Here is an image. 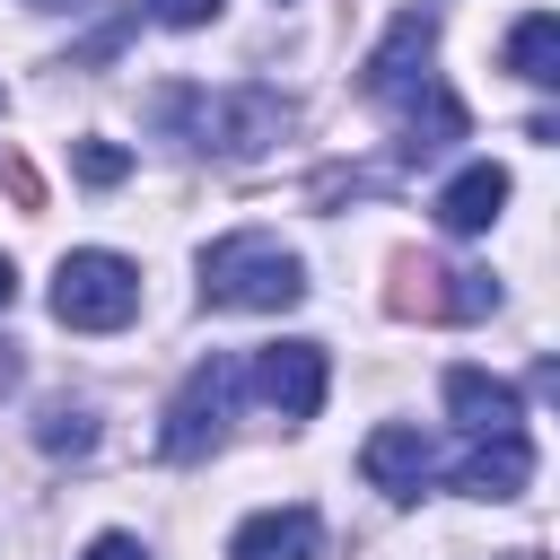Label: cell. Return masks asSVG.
<instances>
[{
	"instance_id": "cell-1",
	"label": "cell",
	"mask_w": 560,
	"mask_h": 560,
	"mask_svg": "<svg viewBox=\"0 0 560 560\" xmlns=\"http://www.w3.org/2000/svg\"><path fill=\"white\" fill-rule=\"evenodd\" d=\"M158 122H166L184 149L245 166V158L280 149L298 114H289V96H271V88L245 79V88H166V96H158Z\"/></svg>"
},
{
	"instance_id": "cell-2",
	"label": "cell",
	"mask_w": 560,
	"mask_h": 560,
	"mask_svg": "<svg viewBox=\"0 0 560 560\" xmlns=\"http://www.w3.org/2000/svg\"><path fill=\"white\" fill-rule=\"evenodd\" d=\"M306 298V262L262 236V228H236L219 245H201V306H236V315H280Z\"/></svg>"
},
{
	"instance_id": "cell-3",
	"label": "cell",
	"mask_w": 560,
	"mask_h": 560,
	"mask_svg": "<svg viewBox=\"0 0 560 560\" xmlns=\"http://www.w3.org/2000/svg\"><path fill=\"white\" fill-rule=\"evenodd\" d=\"M52 315L70 332H122L140 315V262L105 254V245H79L52 262Z\"/></svg>"
},
{
	"instance_id": "cell-4",
	"label": "cell",
	"mask_w": 560,
	"mask_h": 560,
	"mask_svg": "<svg viewBox=\"0 0 560 560\" xmlns=\"http://www.w3.org/2000/svg\"><path fill=\"white\" fill-rule=\"evenodd\" d=\"M245 394V368L236 359H201L184 385H175V402H166V429H158V455L166 464H201L219 438H228V402Z\"/></svg>"
},
{
	"instance_id": "cell-5",
	"label": "cell",
	"mask_w": 560,
	"mask_h": 560,
	"mask_svg": "<svg viewBox=\"0 0 560 560\" xmlns=\"http://www.w3.org/2000/svg\"><path fill=\"white\" fill-rule=\"evenodd\" d=\"M245 385L298 429V420H315L324 411V385H332V368H324V341H271L254 368H245Z\"/></svg>"
},
{
	"instance_id": "cell-6",
	"label": "cell",
	"mask_w": 560,
	"mask_h": 560,
	"mask_svg": "<svg viewBox=\"0 0 560 560\" xmlns=\"http://www.w3.org/2000/svg\"><path fill=\"white\" fill-rule=\"evenodd\" d=\"M385 114H394V131H402V158L420 166V158H438V149H455L464 131H472V114H464V96L446 88V79H411V88H394L385 96Z\"/></svg>"
},
{
	"instance_id": "cell-7",
	"label": "cell",
	"mask_w": 560,
	"mask_h": 560,
	"mask_svg": "<svg viewBox=\"0 0 560 560\" xmlns=\"http://www.w3.org/2000/svg\"><path fill=\"white\" fill-rule=\"evenodd\" d=\"M359 472L394 499V508H411L420 490H429V472H438V446L411 429V420H385V429H368V446H359Z\"/></svg>"
},
{
	"instance_id": "cell-8",
	"label": "cell",
	"mask_w": 560,
	"mask_h": 560,
	"mask_svg": "<svg viewBox=\"0 0 560 560\" xmlns=\"http://www.w3.org/2000/svg\"><path fill=\"white\" fill-rule=\"evenodd\" d=\"M525 481H534V438H525V429L464 438V455H455V490H464V499H516Z\"/></svg>"
},
{
	"instance_id": "cell-9",
	"label": "cell",
	"mask_w": 560,
	"mask_h": 560,
	"mask_svg": "<svg viewBox=\"0 0 560 560\" xmlns=\"http://www.w3.org/2000/svg\"><path fill=\"white\" fill-rule=\"evenodd\" d=\"M429 52H438V18H429V9H402V18L385 26V44L368 52V79H359V88H368V96L385 105L394 88H411V79H429Z\"/></svg>"
},
{
	"instance_id": "cell-10",
	"label": "cell",
	"mask_w": 560,
	"mask_h": 560,
	"mask_svg": "<svg viewBox=\"0 0 560 560\" xmlns=\"http://www.w3.org/2000/svg\"><path fill=\"white\" fill-rule=\"evenodd\" d=\"M324 551V516L315 508H254L228 534V560H315Z\"/></svg>"
},
{
	"instance_id": "cell-11",
	"label": "cell",
	"mask_w": 560,
	"mask_h": 560,
	"mask_svg": "<svg viewBox=\"0 0 560 560\" xmlns=\"http://www.w3.org/2000/svg\"><path fill=\"white\" fill-rule=\"evenodd\" d=\"M446 411L464 438H490V429H525V394L490 368H446Z\"/></svg>"
},
{
	"instance_id": "cell-12",
	"label": "cell",
	"mask_w": 560,
	"mask_h": 560,
	"mask_svg": "<svg viewBox=\"0 0 560 560\" xmlns=\"http://www.w3.org/2000/svg\"><path fill=\"white\" fill-rule=\"evenodd\" d=\"M429 210H438V228H446V236H481V228L508 210V166L472 158L464 175H446V184H438V201H429Z\"/></svg>"
},
{
	"instance_id": "cell-13",
	"label": "cell",
	"mask_w": 560,
	"mask_h": 560,
	"mask_svg": "<svg viewBox=\"0 0 560 560\" xmlns=\"http://www.w3.org/2000/svg\"><path fill=\"white\" fill-rule=\"evenodd\" d=\"M508 70H516L525 88H551V79H560V18H551V9H525V18L508 26Z\"/></svg>"
},
{
	"instance_id": "cell-14",
	"label": "cell",
	"mask_w": 560,
	"mask_h": 560,
	"mask_svg": "<svg viewBox=\"0 0 560 560\" xmlns=\"http://www.w3.org/2000/svg\"><path fill=\"white\" fill-rule=\"evenodd\" d=\"M35 446H44V455H88V446H96V420L70 411V402H52V411L35 420Z\"/></svg>"
},
{
	"instance_id": "cell-15",
	"label": "cell",
	"mask_w": 560,
	"mask_h": 560,
	"mask_svg": "<svg viewBox=\"0 0 560 560\" xmlns=\"http://www.w3.org/2000/svg\"><path fill=\"white\" fill-rule=\"evenodd\" d=\"M131 175V149H114V140H79V184H122Z\"/></svg>"
},
{
	"instance_id": "cell-16",
	"label": "cell",
	"mask_w": 560,
	"mask_h": 560,
	"mask_svg": "<svg viewBox=\"0 0 560 560\" xmlns=\"http://www.w3.org/2000/svg\"><path fill=\"white\" fill-rule=\"evenodd\" d=\"M140 9H149L158 26H175V35H192V26H210L228 0H140Z\"/></svg>"
},
{
	"instance_id": "cell-17",
	"label": "cell",
	"mask_w": 560,
	"mask_h": 560,
	"mask_svg": "<svg viewBox=\"0 0 560 560\" xmlns=\"http://www.w3.org/2000/svg\"><path fill=\"white\" fill-rule=\"evenodd\" d=\"M79 560H149V542H140V534H96Z\"/></svg>"
},
{
	"instance_id": "cell-18",
	"label": "cell",
	"mask_w": 560,
	"mask_h": 560,
	"mask_svg": "<svg viewBox=\"0 0 560 560\" xmlns=\"http://www.w3.org/2000/svg\"><path fill=\"white\" fill-rule=\"evenodd\" d=\"M26 9H44V18H79L88 0H26Z\"/></svg>"
},
{
	"instance_id": "cell-19",
	"label": "cell",
	"mask_w": 560,
	"mask_h": 560,
	"mask_svg": "<svg viewBox=\"0 0 560 560\" xmlns=\"http://www.w3.org/2000/svg\"><path fill=\"white\" fill-rule=\"evenodd\" d=\"M9 298H18V271H9V254H0V306H9Z\"/></svg>"
},
{
	"instance_id": "cell-20",
	"label": "cell",
	"mask_w": 560,
	"mask_h": 560,
	"mask_svg": "<svg viewBox=\"0 0 560 560\" xmlns=\"http://www.w3.org/2000/svg\"><path fill=\"white\" fill-rule=\"evenodd\" d=\"M508 560H542V551H508Z\"/></svg>"
}]
</instances>
